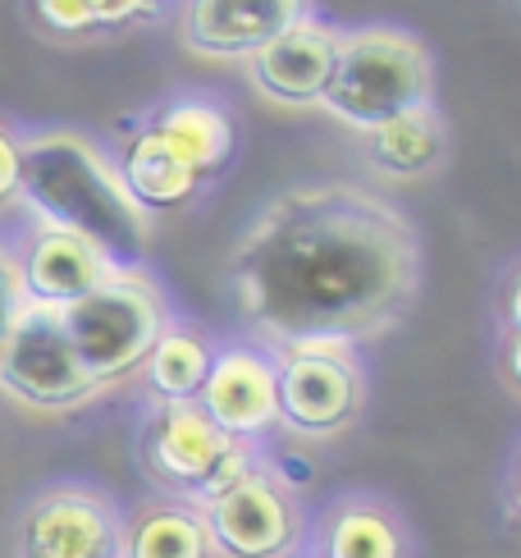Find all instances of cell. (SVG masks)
Listing matches in <instances>:
<instances>
[{
    "mask_svg": "<svg viewBox=\"0 0 521 558\" xmlns=\"http://www.w3.org/2000/svg\"><path fill=\"white\" fill-rule=\"evenodd\" d=\"M19 558H124V518L106 495L64 485L23 513Z\"/></svg>",
    "mask_w": 521,
    "mask_h": 558,
    "instance_id": "8fae6325",
    "label": "cell"
},
{
    "mask_svg": "<svg viewBox=\"0 0 521 558\" xmlns=\"http://www.w3.org/2000/svg\"><path fill=\"white\" fill-rule=\"evenodd\" d=\"M362 151L371 160V170L385 174L389 183H421L444 170L448 151H453V133L444 124V110L435 101H425L366 129Z\"/></svg>",
    "mask_w": 521,
    "mask_h": 558,
    "instance_id": "9a60e30c",
    "label": "cell"
},
{
    "mask_svg": "<svg viewBox=\"0 0 521 558\" xmlns=\"http://www.w3.org/2000/svg\"><path fill=\"white\" fill-rule=\"evenodd\" d=\"M339 41H343L339 23L312 14L293 23L289 33H279L270 46H260L256 56H247L243 74L260 97L283 110H320L339 64Z\"/></svg>",
    "mask_w": 521,
    "mask_h": 558,
    "instance_id": "7c38bea8",
    "label": "cell"
},
{
    "mask_svg": "<svg viewBox=\"0 0 521 558\" xmlns=\"http://www.w3.org/2000/svg\"><path fill=\"white\" fill-rule=\"evenodd\" d=\"M210 558H298L306 554V513L293 490L256 468L197 508Z\"/></svg>",
    "mask_w": 521,
    "mask_h": 558,
    "instance_id": "ba28073f",
    "label": "cell"
},
{
    "mask_svg": "<svg viewBox=\"0 0 521 558\" xmlns=\"http://www.w3.org/2000/svg\"><path fill=\"white\" fill-rule=\"evenodd\" d=\"M316 558H408V531L385 499H335L312 526Z\"/></svg>",
    "mask_w": 521,
    "mask_h": 558,
    "instance_id": "e0dca14e",
    "label": "cell"
},
{
    "mask_svg": "<svg viewBox=\"0 0 521 558\" xmlns=\"http://www.w3.org/2000/svg\"><path fill=\"white\" fill-rule=\"evenodd\" d=\"M197 403L229 439H243V445L260 449V439L279 430L275 353L266 343H252V339L220 343L216 357H210Z\"/></svg>",
    "mask_w": 521,
    "mask_h": 558,
    "instance_id": "30bf717a",
    "label": "cell"
},
{
    "mask_svg": "<svg viewBox=\"0 0 521 558\" xmlns=\"http://www.w3.org/2000/svg\"><path fill=\"white\" fill-rule=\"evenodd\" d=\"M499 320H504V335L521 330V262L504 275V293H499Z\"/></svg>",
    "mask_w": 521,
    "mask_h": 558,
    "instance_id": "cb8c5ba5",
    "label": "cell"
},
{
    "mask_svg": "<svg viewBox=\"0 0 521 558\" xmlns=\"http://www.w3.org/2000/svg\"><path fill=\"white\" fill-rule=\"evenodd\" d=\"M435 51L402 23H358L343 28L339 64L320 110L335 124L366 133L393 114L435 101Z\"/></svg>",
    "mask_w": 521,
    "mask_h": 558,
    "instance_id": "3957f363",
    "label": "cell"
},
{
    "mask_svg": "<svg viewBox=\"0 0 521 558\" xmlns=\"http://www.w3.org/2000/svg\"><path fill=\"white\" fill-rule=\"evenodd\" d=\"M60 320L83 371L101 389H110L137 376L156 339L165 335V325L174 320V312L156 279L142 266H129V270H114L87 298L60 307Z\"/></svg>",
    "mask_w": 521,
    "mask_h": 558,
    "instance_id": "277c9868",
    "label": "cell"
},
{
    "mask_svg": "<svg viewBox=\"0 0 521 558\" xmlns=\"http://www.w3.org/2000/svg\"><path fill=\"white\" fill-rule=\"evenodd\" d=\"M275 380H279V430L306 445L339 439L366 412V366L358 343L343 339H298L279 343Z\"/></svg>",
    "mask_w": 521,
    "mask_h": 558,
    "instance_id": "5b68a950",
    "label": "cell"
},
{
    "mask_svg": "<svg viewBox=\"0 0 521 558\" xmlns=\"http://www.w3.org/2000/svg\"><path fill=\"white\" fill-rule=\"evenodd\" d=\"M33 19H37L51 37H64V41H78V37L97 33L87 0H33Z\"/></svg>",
    "mask_w": 521,
    "mask_h": 558,
    "instance_id": "ffe728a7",
    "label": "cell"
},
{
    "mask_svg": "<svg viewBox=\"0 0 521 558\" xmlns=\"http://www.w3.org/2000/svg\"><path fill=\"white\" fill-rule=\"evenodd\" d=\"M421 262L416 225L389 197L320 179L260 202L229 252V289L266 348L366 343L408 316Z\"/></svg>",
    "mask_w": 521,
    "mask_h": 558,
    "instance_id": "6da1fadb",
    "label": "cell"
},
{
    "mask_svg": "<svg viewBox=\"0 0 521 558\" xmlns=\"http://www.w3.org/2000/svg\"><path fill=\"white\" fill-rule=\"evenodd\" d=\"M298 558H316V554H312V549H306V554H298Z\"/></svg>",
    "mask_w": 521,
    "mask_h": 558,
    "instance_id": "4316f807",
    "label": "cell"
},
{
    "mask_svg": "<svg viewBox=\"0 0 521 558\" xmlns=\"http://www.w3.org/2000/svg\"><path fill=\"white\" fill-rule=\"evenodd\" d=\"M512 490H517V513H521V453H517V481H512Z\"/></svg>",
    "mask_w": 521,
    "mask_h": 558,
    "instance_id": "484cf974",
    "label": "cell"
},
{
    "mask_svg": "<svg viewBox=\"0 0 521 558\" xmlns=\"http://www.w3.org/2000/svg\"><path fill=\"white\" fill-rule=\"evenodd\" d=\"M87 5L97 33H114V28H133V23H152L170 0H87Z\"/></svg>",
    "mask_w": 521,
    "mask_h": 558,
    "instance_id": "44dd1931",
    "label": "cell"
},
{
    "mask_svg": "<svg viewBox=\"0 0 521 558\" xmlns=\"http://www.w3.org/2000/svg\"><path fill=\"white\" fill-rule=\"evenodd\" d=\"M19 202L37 225L97 243L120 270L142 266L152 247V216L129 197L114 151L78 129H41L23 137Z\"/></svg>",
    "mask_w": 521,
    "mask_h": 558,
    "instance_id": "7a4b0ae2",
    "label": "cell"
},
{
    "mask_svg": "<svg viewBox=\"0 0 521 558\" xmlns=\"http://www.w3.org/2000/svg\"><path fill=\"white\" fill-rule=\"evenodd\" d=\"M19 166H23V133L0 120V206L19 202Z\"/></svg>",
    "mask_w": 521,
    "mask_h": 558,
    "instance_id": "7402d4cb",
    "label": "cell"
},
{
    "mask_svg": "<svg viewBox=\"0 0 521 558\" xmlns=\"http://www.w3.org/2000/svg\"><path fill=\"white\" fill-rule=\"evenodd\" d=\"M147 124L197 170L202 183L225 174L239 151V120L210 92H174L147 114Z\"/></svg>",
    "mask_w": 521,
    "mask_h": 558,
    "instance_id": "5bb4252c",
    "label": "cell"
},
{
    "mask_svg": "<svg viewBox=\"0 0 521 558\" xmlns=\"http://www.w3.org/2000/svg\"><path fill=\"white\" fill-rule=\"evenodd\" d=\"M14 266H19L23 302H37V307H69V302L87 298L120 270L97 243L64 234V229H46V225H37L23 239V247L14 252Z\"/></svg>",
    "mask_w": 521,
    "mask_h": 558,
    "instance_id": "4fadbf2b",
    "label": "cell"
},
{
    "mask_svg": "<svg viewBox=\"0 0 521 558\" xmlns=\"http://www.w3.org/2000/svg\"><path fill=\"white\" fill-rule=\"evenodd\" d=\"M312 14L316 0H179L174 37L187 56L243 64Z\"/></svg>",
    "mask_w": 521,
    "mask_h": 558,
    "instance_id": "9c48e42d",
    "label": "cell"
},
{
    "mask_svg": "<svg viewBox=\"0 0 521 558\" xmlns=\"http://www.w3.org/2000/svg\"><path fill=\"white\" fill-rule=\"evenodd\" d=\"M0 393L37 412H74L101 393L64 335L60 307L23 302L0 343Z\"/></svg>",
    "mask_w": 521,
    "mask_h": 558,
    "instance_id": "52a82bcc",
    "label": "cell"
},
{
    "mask_svg": "<svg viewBox=\"0 0 521 558\" xmlns=\"http://www.w3.org/2000/svg\"><path fill=\"white\" fill-rule=\"evenodd\" d=\"M114 166H120V179H124L129 197H133L152 220L179 211V206H187V202L202 193L197 170L187 166V160H183L170 143H165V137H160L147 120L133 124V129L124 133L120 151H114Z\"/></svg>",
    "mask_w": 521,
    "mask_h": 558,
    "instance_id": "2e32d148",
    "label": "cell"
},
{
    "mask_svg": "<svg viewBox=\"0 0 521 558\" xmlns=\"http://www.w3.org/2000/svg\"><path fill=\"white\" fill-rule=\"evenodd\" d=\"M23 307V289H19V266H14V252L0 243V343H5L10 325Z\"/></svg>",
    "mask_w": 521,
    "mask_h": 558,
    "instance_id": "603a6c76",
    "label": "cell"
},
{
    "mask_svg": "<svg viewBox=\"0 0 521 558\" xmlns=\"http://www.w3.org/2000/svg\"><path fill=\"white\" fill-rule=\"evenodd\" d=\"M124 558H210L202 513L187 499L142 504L124 522Z\"/></svg>",
    "mask_w": 521,
    "mask_h": 558,
    "instance_id": "d6986e66",
    "label": "cell"
},
{
    "mask_svg": "<svg viewBox=\"0 0 521 558\" xmlns=\"http://www.w3.org/2000/svg\"><path fill=\"white\" fill-rule=\"evenodd\" d=\"M210 357H216V343H210L197 325L170 320L137 376H142V385H147V393L156 403H197V393L206 385V371H210Z\"/></svg>",
    "mask_w": 521,
    "mask_h": 558,
    "instance_id": "ac0fdd59",
    "label": "cell"
},
{
    "mask_svg": "<svg viewBox=\"0 0 521 558\" xmlns=\"http://www.w3.org/2000/svg\"><path fill=\"white\" fill-rule=\"evenodd\" d=\"M504 380L512 393H521V330L504 335Z\"/></svg>",
    "mask_w": 521,
    "mask_h": 558,
    "instance_id": "d4e9b609",
    "label": "cell"
},
{
    "mask_svg": "<svg viewBox=\"0 0 521 558\" xmlns=\"http://www.w3.org/2000/svg\"><path fill=\"white\" fill-rule=\"evenodd\" d=\"M142 462L156 485L193 508L225 495L247 472L260 468V449L229 439L202 403H156L142 426Z\"/></svg>",
    "mask_w": 521,
    "mask_h": 558,
    "instance_id": "8992f818",
    "label": "cell"
}]
</instances>
